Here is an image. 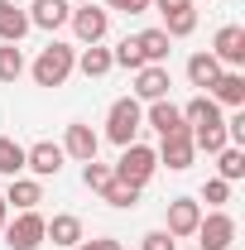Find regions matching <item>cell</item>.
Returning a JSON list of instances; mask_svg holds the SVG:
<instances>
[{"instance_id": "e0dca14e", "label": "cell", "mask_w": 245, "mask_h": 250, "mask_svg": "<svg viewBox=\"0 0 245 250\" xmlns=\"http://www.w3.org/2000/svg\"><path fill=\"white\" fill-rule=\"evenodd\" d=\"M29 15L15 5V0H0V43H20L24 34H29Z\"/></svg>"}, {"instance_id": "7c38bea8", "label": "cell", "mask_w": 245, "mask_h": 250, "mask_svg": "<svg viewBox=\"0 0 245 250\" xmlns=\"http://www.w3.org/2000/svg\"><path fill=\"white\" fill-rule=\"evenodd\" d=\"M159 154V164H168L173 173H183V168H192V130H178V135H163V145L154 149Z\"/></svg>"}, {"instance_id": "d6986e66", "label": "cell", "mask_w": 245, "mask_h": 250, "mask_svg": "<svg viewBox=\"0 0 245 250\" xmlns=\"http://www.w3.org/2000/svg\"><path fill=\"white\" fill-rule=\"evenodd\" d=\"M5 197V207H15V212H34L39 202H43V188L34 183V178H10V192H0Z\"/></svg>"}, {"instance_id": "277c9868", "label": "cell", "mask_w": 245, "mask_h": 250, "mask_svg": "<svg viewBox=\"0 0 245 250\" xmlns=\"http://www.w3.org/2000/svg\"><path fill=\"white\" fill-rule=\"evenodd\" d=\"M43 226L48 221L39 217V212H20L15 221H5V246L10 250H39L43 246Z\"/></svg>"}, {"instance_id": "836d02e7", "label": "cell", "mask_w": 245, "mask_h": 250, "mask_svg": "<svg viewBox=\"0 0 245 250\" xmlns=\"http://www.w3.org/2000/svg\"><path fill=\"white\" fill-rule=\"evenodd\" d=\"M111 10H121V15H144L149 10V0H106Z\"/></svg>"}, {"instance_id": "7a4b0ae2", "label": "cell", "mask_w": 245, "mask_h": 250, "mask_svg": "<svg viewBox=\"0 0 245 250\" xmlns=\"http://www.w3.org/2000/svg\"><path fill=\"white\" fill-rule=\"evenodd\" d=\"M140 125H144V106H140L135 96H121V101L111 106V116H106V140L125 149V145H135Z\"/></svg>"}, {"instance_id": "f1b7e54d", "label": "cell", "mask_w": 245, "mask_h": 250, "mask_svg": "<svg viewBox=\"0 0 245 250\" xmlns=\"http://www.w3.org/2000/svg\"><path fill=\"white\" fill-rule=\"evenodd\" d=\"M111 62H116V67H130V72H140V67H149L135 39H121V43H116V53H111Z\"/></svg>"}, {"instance_id": "52a82bcc", "label": "cell", "mask_w": 245, "mask_h": 250, "mask_svg": "<svg viewBox=\"0 0 245 250\" xmlns=\"http://www.w3.org/2000/svg\"><path fill=\"white\" fill-rule=\"evenodd\" d=\"M212 58L221 62V67H241V62H245V29H241V24H221V29H216Z\"/></svg>"}, {"instance_id": "8fae6325", "label": "cell", "mask_w": 245, "mask_h": 250, "mask_svg": "<svg viewBox=\"0 0 245 250\" xmlns=\"http://www.w3.org/2000/svg\"><path fill=\"white\" fill-rule=\"evenodd\" d=\"M168 87H173V77H168L163 62H149V67L135 72V101H163Z\"/></svg>"}, {"instance_id": "ac0fdd59", "label": "cell", "mask_w": 245, "mask_h": 250, "mask_svg": "<svg viewBox=\"0 0 245 250\" xmlns=\"http://www.w3.org/2000/svg\"><path fill=\"white\" fill-rule=\"evenodd\" d=\"M144 121H149L159 135H178V130H187V125H183V111H178V106H173L168 96H163V101H149Z\"/></svg>"}, {"instance_id": "3957f363", "label": "cell", "mask_w": 245, "mask_h": 250, "mask_svg": "<svg viewBox=\"0 0 245 250\" xmlns=\"http://www.w3.org/2000/svg\"><path fill=\"white\" fill-rule=\"evenodd\" d=\"M154 168H159V154H154L149 145H125L121 159H116V178H125V183H135V188L149 183Z\"/></svg>"}, {"instance_id": "4dcf8cb0", "label": "cell", "mask_w": 245, "mask_h": 250, "mask_svg": "<svg viewBox=\"0 0 245 250\" xmlns=\"http://www.w3.org/2000/svg\"><path fill=\"white\" fill-rule=\"evenodd\" d=\"M202 197H207V202H212V207H221V202H226V197H231V183H226V178H212V183L202 188Z\"/></svg>"}, {"instance_id": "7402d4cb", "label": "cell", "mask_w": 245, "mask_h": 250, "mask_svg": "<svg viewBox=\"0 0 245 250\" xmlns=\"http://www.w3.org/2000/svg\"><path fill=\"white\" fill-rule=\"evenodd\" d=\"M216 178H226V183L245 178V149L241 145H226V149L216 154Z\"/></svg>"}, {"instance_id": "30bf717a", "label": "cell", "mask_w": 245, "mask_h": 250, "mask_svg": "<svg viewBox=\"0 0 245 250\" xmlns=\"http://www.w3.org/2000/svg\"><path fill=\"white\" fill-rule=\"evenodd\" d=\"M96 149H101V135H96L87 121H72L67 125V140H62V154H72L77 164H92Z\"/></svg>"}, {"instance_id": "d590c367", "label": "cell", "mask_w": 245, "mask_h": 250, "mask_svg": "<svg viewBox=\"0 0 245 250\" xmlns=\"http://www.w3.org/2000/svg\"><path fill=\"white\" fill-rule=\"evenodd\" d=\"M5 217H10V207H5V197H0V231H5Z\"/></svg>"}, {"instance_id": "4fadbf2b", "label": "cell", "mask_w": 245, "mask_h": 250, "mask_svg": "<svg viewBox=\"0 0 245 250\" xmlns=\"http://www.w3.org/2000/svg\"><path fill=\"white\" fill-rule=\"evenodd\" d=\"M197 221H202V207L192 197H173L168 202V236L183 241V236H197Z\"/></svg>"}, {"instance_id": "6da1fadb", "label": "cell", "mask_w": 245, "mask_h": 250, "mask_svg": "<svg viewBox=\"0 0 245 250\" xmlns=\"http://www.w3.org/2000/svg\"><path fill=\"white\" fill-rule=\"evenodd\" d=\"M72 67H77V53H72L67 43H48V48L34 58V82H39V87H62V82L72 77Z\"/></svg>"}, {"instance_id": "4316f807", "label": "cell", "mask_w": 245, "mask_h": 250, "mask_svg": "<svg viewBox=\"0 0 245 250\" xmlns=\"http://www.w3.org/2000/svg\"><path fill=\"white\" fill-rule=\"evenodd\" d=\"M20 168H24V145L10 140V135H0V173L5 178H20Z\"/></svg>"}, {"instance_id": "9c48e42d", "label": "cell", "mask_w": 245, "mask_h": 250, "mask_svg": "<svg viewBox=\"0 0 245 250\" xmlns=\"http://www.w3.org/2000/svg\"><path fill=\"white\" fill-rule=\"evenodd\" d=\"M62 145H53V140H39V145H29L24 149V168H34L39 178H58L62 173Z\"/></svg>"}, {"instance_id": "f546056e", "label": "cell", "mask_w": 245, "mask_h": 250, "mask_svg": "<svg viewBox=\"0 0 245 250\" xmlns=\"http://www.w3.org/2000/svg\"><path fill=\"white\" fill-rule=\"evenodd\" d=\"M111 178H116V168H111V164H96V159H92V164L82 168V183L92 188V192H101V188L111 183Z\"/></svg>"}, {"instance_id": "1f68e13d", "label": "cell", "mask_w": 245, "mask_h": 250, "mask_svg": "<svg viewBox=\"0 0 245 250\" xmlns=\"http://www.w3.org/2000/svg\"><path fill=\"white\" fill-rule=\"evenodd\" d=\"M221 125H226V140L231 145H245V111H236L231 121H221Z\"/></svg>"}, {"instance_id": "9a60e30c", "label": "cell", "mask_w": 245, "mask_h": 250, "mask_svg": "<svg viewBox=\"0 0 245 250\" xmlns=\"http://www.w3.org/2000/svg\"><path fill=\"white\" fill-rule=\"evenodd\" d=\"M212 101L216 106H245V72L241 67H221V77L212 82Z\"/></svg>"}, {"instance_id": "83f0119b", "label": "cell", "mask_w": 245, "mask_h": 250, "mask_svg": "<svg viewBox=\"0 0 245 250\" xmlns=\"http://www.w3.org/2000/svg\"><path fill=\"white\" fill-rule=\"evenodd\" d=\"M101 197H106L111 207H135V202H140V188L125 183V178H111V183L101 188Z\"/></svg>"}, {"instance_id": "5bb4252c", "label": "cell", "mask_w": 245, "mask_h": 250, "mask_svg": "<svg viewBox=\"0 0 245 250\" xmlns=\"http://www.w3.org/2000/svg\"><path fill=\"white\" fill-rule=\"evenodd\" d=\"M24 15H29L34 29H48V34H53V29H62V24L72 20V5H67V0H34Z\"/></svg>"}, {"instance_id": "d4e9b609", "label": "cell", "mask_w": 245, "mask_h": 250, "mask_svg": "<svg viewBox=\"0 0 245 250\" xmlns=\"http://www.w3.org/2000/svg\"><path fill=\"white\" fill-rule=\"evenodd\" d=\"M231 140H226V125H197L192 130V149H202V154H221Z\"/></svg>"}, {"instance_id": "8d00e7d4", "label": "cell", "mask_w": 245, "mask_h": 250, "mask_svg": "<svg viewBox=\"0 0 245 250\" xmlns=\"http://www.w3.org/2000/svg\"><path fill=\"white\" fill-rule=\"evenodd\" d=\"M67 5H92V0H67Z\"/></svg>"}, {"instance_id": "603a6c76", "label": "cell", "mask_w": 245, "mask_h": 250, "mask_svg": "<svg viewBox=\"0 0 245 250\" xmlns=\"http://www.w3.org/2000/svg\"><path fill=\"white\" fill-rule=\"evenodd\" d=\"M77 67H82L87 77H106L116 62H111V48H101V43H87V48H82V58H77Z\"/></svg>"}, {"instance_id": "8992f818", "label": "cell", "mask_w": 245, "mask_h": 250, "mask_svg": "<svg viewBox=\"0 0 245 250\" xmlns=\"http://www.w3.org/2000/svg\"><path fill=\"white\" fill-rule=\"evenodd\" d=\"M159 5V15H163V34L168 39H187V34L197 29V10H192V0H149Z\"/></svg>"}, {"instance_id": "484cf974", "label": "cell", "mask_w": 245, "mask_h": 250, "mask_svg": "<svg viewBox=\"0 0 245 250\" xmlns=\"http://www.w3.org/2000/svg\"><path fill=\"white\" fill-rule=\"evenodd\" d=\"M24 77V53H20V43H0V82H20Z\"/></svg>"}, {"instance_id": "44dd1931", "label": "cell", "mask_w": 245, "mask_h": 250, "mask_svg": "<svg viewBox=\"0 0 245 250\" xmlns=\"http://www.w3.org/2000/svg\"><path fill=\"white\" fill-rule=\"evenodd\" d=\"M216 77H221V62L212 58V48H207V53H192V58H187V82H192V87H202V92H207Z\"/></svg>"}, {"instance_id": "cb8c5ba5", "label": "cell", "mask_w": 245, "mask_h": 250, "mask_svg": "<svg viewBox=\"0 0 245 250\" xmlns=\"http://www.w3.org/2000/svg\"><path fill=\"white\" fill-rule=\"evenodd\" d=\"M135 43H140V53H144V62H163L168 58V34L163 29H144V34H135Z\"/></svg>"}, {"instance_id": "e575fe53", "label": "cell", "mask_w": 245, "mask_h": 250, "mask_svg": "<svg viewBox=\"0 0 245 250\" xmlns=\"http://www.w3.org/2000/svg\"><path fill=\"white\" fill-rule=\"evenodd\" d=\"M72 250H125V246H121V241H111V236H106V241H77Z\"/></svg>"}, {"instance_id": "ffe728a7", "label": "cell", "mask_w": 245, "mask_h": 250, "mask_svg": "<svg viewBox=\"0 0 245 250\" xmlns=\"http://www.w3.org/2000/svg\"><path fill=\"white\" fill-rule=\"evenodd\" d=\"M183 125L187 130H197V125H221V106H216L212 96H192L183 106Z\"/></svg>"}, {"instance_id": "d6a6232c", "label": "cell", "mask_w": 245, "mask_h": 250, "mask_svg": "<svg viewBox=\"0 0 245 250\" xmlns=\"http://www.w3.org/2000/svg\"><path fill=\"white\" fill-rule=\"evenodd\" d=\"M140 250H178V246H173V236H168V231H149V236L140 241Z\"/></svg>"}, {"instance_id": "5b68a950", "label": "cell", "mask_w": 245, "mask_h": 250, "mask_svg": "<svg viewBox=\"0 0 245 250\" xmlns=\"http://www.w3.org/2000/svg\"><path fill=\"white\" fill-rule=\"evenodd\" d=\"M231 246H236V221L226 212H212L197 221V250H231Z\"/></svg>"}, {"instance_id": "ba28073f", "label": "cell", "mask_w": 245, "mask_h": 250, "mask_svg": "<svg viewBox=\"0 0 245 250\" xmlns=\"http://www.w3.org/2000/svg\"><path fill=\"white\" fill-rule=\"evenodd\" d=\"M67 24L77 29L82 43H101L106 29H111V15H106V10H96V5H72V20H67Z\"/></svg>"}, {"instance_id": "2e32d148", "label": "cell", "mask_w": 245, "mask_h": 250, "mask_svg": "<svg viewBox=\"0 0 245 250\" xmlns=\"http://www.w3.org/2000/svg\"><path fill=\"white\" fill-rule=\"evenodd\" d=\"M43 241H53V246L72 250L77 241H82V217H72V212H58V217L43 226Z\"/></svg>"}]
</instances>
